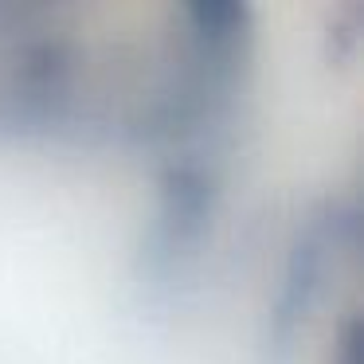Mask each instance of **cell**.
I'll list each match as a JSON object with an SVG mask.
<instances>
[{
    "label": "cell",
    "instance_id": "1",
    "mask_svg": "<svg viewBox=\"0 0 364 364\" xmlns=\"http://www.w3.org/2000/svg\"><path fill=\"white\" fill-rule=\"evenodd\" d=\"M75 98V43L63 36H28L9 48L0 75V126L32 134L55 129Z\"/></svg>",
    "mask_w": 364,
    "mask_h": 364
},
{
    "label": "cell",
    "instance_id": "2",
    "mask_svg": "<svg viewBox=\"0 0 364 364\" xmlns=\"http://www.w3.org/2000/svg\"><path fill=\"white\" fill-rule=\"evenodd\" d=\"M215 176L200 157H176L161 181V208L149 235V262L157 274L184 259L200 243L212 215Z\"/></svg>",
    "mask_w": 364,
    "mask_h": 364
},
{
    "label": "cell",
    "instance_id": "3",
    "mask_svg": "<svg viewBox=\"0 0 364 364\" xmlns=\"http://www.w3.org/2000/svg\"><path fill=\"white\" fill-rule=\"evenodd\" d=\"M353 231H356V212H353V208H341V204H333L329 212L317 215V220L301 231L298 247L290 251L282 298H278L274 321H270V341H274V348L290 345L298 321H306L309 306L317 301L325 267H329V251H333V247H341V243H348Z\"/></svg>",
    "mask_w": 364,
    "mask_h": 364
}]
</instances>
